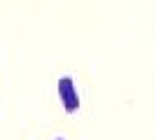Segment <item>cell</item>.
<instances>
[{
	"mask_svg": "<svg viewBox=\"0 0 154 140\" xmlns=\"http://www.w3.org/2000/svg\"><path fill=\"white\" fill-rule=\"evenodd\" d=\"M58 98H61L68 114L77 112V107H79V93H77V86L72 82V77H61L58 79Z\"/></svg>",
	"mask_w": 154,
	"mask_h": 140,
	"instance_id": "1",
	"label": "cell"
}]
</instances>
